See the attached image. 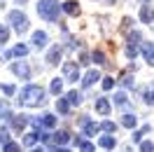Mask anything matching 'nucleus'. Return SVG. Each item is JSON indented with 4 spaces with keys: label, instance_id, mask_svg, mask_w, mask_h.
I'll return each mask as SVG.
<instances>
[{
    "label": "nucleus",
    "instance_id": "obj_1",
    "mask_svg": "<svg viewBox=\"0 0 154 152\" xmlns=\"http://www.w3.org/2000/svg\"><path fill=\"white\" fill-rule=\"evenodd\" d=\"M19 103L23 108H38L40 103H45V89L38 84H28L19 96Z\"/></svg>",
    "mask_w": 154,
    "mask_h": 152
},
{
    "label": "nucleus",
    "instance_id": "obj_2",
    "mask_svg": "<svg viewBox=\"0 0 154 152\" xmlns=\"http://www.w3.org/2000/svg\"><path fill=\"white\" fill-rule=\"evenodd\" d=\"M38 14L47 21H56L58 17V0H40L38 2Z\"/></svg>",
    "mask_w": 154,
    "mask_h": 152
},
{
    "label": "nucleus",
    "instance_id": "obj_3",
    "mask_svg": "<svg viewBox=\"0 0 154 152\" xmlns=\"http://www.w3.org/2000/svg\"><path fill=\"white\" fill-rule=\"evenodd\" d=\"M7 19H10V24L17 28V33H26V30L30 28L28 19H26V14H21L19 10H12L10 14H7Z\"/></svg>",
    "mask_w": 154,
    "mask_h": 152
},
{
    "label": "nucleus",
    "instance_id": "obj_4",
    "mask_svg": "<svg viewBox=\"0 0 154 152\" xmlns=\"http://www.w3.org/2000/svg\"><path fill=\"white\" fill-rule=\"evenodd\" d=\"M26 54H28V47L19 42V45H14V47H12L10 52H2V49H0V61H10L12 56L21 59V56H26Z\"/></svg>",
    "mask_w": 154,
    "mask_h": 152
},
{
    "label": "nucleus",
    "instance_id": "obj_5",
    "mask_svg": "<svg viewBox=\"0 0 154 152\" xmlns=\"http://www.w3.org/2000/svg\"><path fill=\"white\" fill-rule=\"evenodd\" d=\"M63 75H66V80H70V82H75L77 77H79V68H77L75 61H68V63H63Z\"/></svg>",
    "mask_w": 154,
    "mask_h": 152
},
{
    "label": "nucleus",
    "instance_id": "obj_6",
    "mask_svg": "<svg viewBox=\"0 0 154 152\" xmlns=\"http://www.w3.org/2000/svg\"><path fill=\"white\" fill-rule=\"evenodd\" d=\"M12 73L17 77H23V80H28L30 77V68L26 63H12Z\"/></svg>",
    "mask_w": 154,
    "mask_h": 152
},
{
    "label": "nucleus",
    "instance_id": "obj_7",
    "mask_svg": "<svg viewBox=\"0 0 154 152\" xmlns=\"http://www.w3.org/2000/svg\"><path fill=\"white\" fill-rule=\"evenodd\" d=\"M98 80H100V73H98V70H89L87 75L82 77V87H84V89H89L91 84H96Z\"/></svg>",
    "mask_w": 154,
    "mask_h": 152
},
{
    "label": "nucleus",
    "instance_id": "obj_8",
    "mask_svg": "<svg viewBox=\"0 0 154 152\" xmlns=\"http://www.w3.org/2000/svg\"><path fill=\"white\" fill-rule=\"evenodd\" d=\"M140 52L145 54L147 63H149V66H154V45H152V42H140Z\"/></svg>",
    "mask_w": 154,
    "mask_h": 152
},
{
    "label": "nucleus",
    "instance_id": "obj_9",
    "mask_svg": "<svg viewBox=\"0 0 154 152\" xmlns=\"http://www.w3.org/2000/svg\"><path fill=\"white\" fill-rule=\"evenodd\" d=\"M140 21H145V24H149V21H154V7H149V5H143V10H140Z\"/></svg>",
    "mask_w": 154,
    "mask_h": 152
},
{
    "label": "nucleus",
    "instance_id": "obj_10",
    "mask_svg": "<svg viewBox=\"0 0 154 152\" xmlns=\"http://www.w3.org/2000/svg\"><path fill=\"white\" fill-rule=\"evenodd\" d=\"M61 52H63V49L58 47V45H54V47L49 49V54H47V63H51V66H54V63H58V59H61Z\"/></svg>",
    "mask_w": 154,
    "mask_h": 152
},
{
    "label": "nucleus",
    "instance_id": "obj_11",
    "mask_svg": "<svg viewBox=\"0 0 154 152\" xmlns=\"http://www.w3.org/2000/svg\"><path fill=\"white\" fill-rule=\"evenodd\" d=\"M47 42H49L47 33H45V30H35V35H33V45H35V47H45Z\"/></svg>",
    "mask_w": 154,
    "mask_h": 152
},
{
    "label": "nucleus",
    "instance_id": "obj_12",
    "mask_svg": "<svg viewBox=\"0 0 154 152\" xmlns=\"http://www.w3.org/2000/svg\"><path fill=\"white\" fill-rule=\"evenodd\" d=\"M70 101H68V98H58L56 101V112L58 115H68V110H70Z\"/></svg>",
    "mask_w": 154,
    "mask_h": 152
},
{
    "label": "nucleus",
    "instance_id": "obj_13",
    "mask_svg": "<svg viewBox=\"0 0 154 152\" xmlns=\"http://www.w3.org/2000/svg\"><path fill=\"white\" fill-rule=\"evenodd\" d=\"M40 138H42V131H35V133H26V136H23V145H35V143L40 141Z\"/></svg>",
    "mask_w": 154,
    "mask_h": 152
},
{
    "label": "nucleus",
    "instance_id": "obj_14",
    "mask_svg": "<svg viewBox=\"0 0 154 152\" xmlns=\"http://www.w3.org/2000/svg\"><path fill=\"white\" fill-rule=\"evenodd\" d=\"M96 110L100 115H110V101H107V98H98L96 101Z\"/></svg>",
    "mask_w": 154,
    "mask_h": 152
},
{
    "label": "nucleus",
    "instance_id": "obj_15",
    "mask_svg": "<svg viewBox=\"0 0 154 152\" xmlns=\"http://www.w3.org/2000/svg\"><path fill=\"white\" fill-rule=\"evenodd\" d=\"M51 141H54V143H58V145H63V143H68V141H70V133H68V131H56L54 136H51Z\"/></svg>",
    "mask_w": 154,
    "mask_h": 152
},
{
    "label": "nucleus",
    "instance_id": "obj_16",
    "mask_svg": "<svg viewBox=\"0 0 154 152\" xmlns=\"http://www.w3.org/2000/svg\"><path fill=\"white\" fill-rule=\"evenodd\" d=\"M122 124H124L126 129H133L135 124H138V119H135V115H131V112H126L124 117H122Z\"/></svg>",
    "mask_w": 154,
    "mask_h": 152
},
{
    "label": "nucleus",
    "instance_id": "obj_17",
    "mask_svg": "<svg viewBox=\"0 0 154 152\" xmlns=\"http://www.w3.org/2000/svg\"><path fill=\"white\" fill-rule=\"evenodd\" d=\"M12 126L17 129V131H23V126H26V117H12Z\"/></svg>",
    "mask_w": 154,
    "mask_h": 152
},
{
    "label": "nucleus",
    "instance_id": "obj_18",
    "mask_svg": "<svg viewBox=\"0 0 154 152\" xmlns=\"http://www.w3.org/2000/svg\"><path fill=\"white\" fill-rule=\"evenodd\" d=\"M49 89H51V94H61V91H63V82H61V80H58V77H56V80H51V84H49Z\"/></svg>",
    "mask_w": 154,
    "mask_h": 152
},
{
    "label": "nucleus",
    "instance_id": "obj_19",
    "mask_svg": "<svg viewBox=\"0 0 154 152\" xmlns=\"http://www.w3.org/2000/svg\"><path fill=\"white\" fill-rule=\"evenodd\" d=\"M100 129L98 124H94V122H87L84 124V136H96V131Z\"/></svg>",
    "mask_w": 154,
    "mask_h": 152
},
{
    "label": "nucleus",
    "instance_id": "obj_20",
    "mask_svg": "<svg viewBox=\"0 0 154 152\" xmlns=\"http://www.w3.org/2000/svg\"><path fill=\"white\" fill-rule=\"evenodd\" d=\"M98 145H100V147H107V150H110V147H115V138H112V136H103V138L98 141Z\"/></svg>",
    "mask_w": 154,
    "mask_h": 152
},
{
    "label": "nucleus",
    "instance_id": "obj_21",
    "mask_svg": "<svg viewBox=\"0 0 154 152\" xmlns=\"http://www.w3.org/2000/svg\"><path fill=\"white\" fill-rule=\"evenodd\" d=\"M63 10H66L68 14H77V12H79V5L70 0V2H66V5H63Z\"/></svg>",
    "mask_w": 154,
    "mask_h": 152
},
{
    "label": "nucleus",
    "instance_id": "obj_22",
    "mask_svg": "<svg viewBox=\"0 0 154 152\" xmlns=\"http://www.w3.org/2000/svg\"><path fill=\"white\" fill-rule=\"evenodd\" d=\"M119 84H122V87H133V75H128V73L122 75V77H119Z\"/></svg>",
    "mask_w": 154,
    "mask_h": 152
},
{
    "label": "nucleus",
    "instance_id": "obj_23",
    "mask_svg": "<svg viewBox=\"0 0 154 152\" xmlns=\"http://www.w3.org/2000/svg\"><path fill=\"white\" fill-rule=\"evenodd\" d=\"M10 40V28L7 26H0V45H5Z\"/></svg>",
    "mask_w": 154,
    "mask_h": 152
},
{
    "label": "nucleus",
    "instance_id": "obj_24",
    "mask_svg": "<svg viewBox=\"0 0 154 152\" xmlns=\"http://www.w3.org/2000/svg\"><path fill=\"white\" fill-rule=\"evenodd\" d=\"M68 101H70L72 105H79L82 103V96L77 94V91H70V94H68Z\"/></svg>",
    "mask_w": 154,
    "mask_h": 152
},
{
    "label": "nucleus",
    "instance_id": "obj_25",
    "mask_svg": "<svg viewBox=\"0 0 154 152\" xmlns=\"http://www.w3.org/2000/svg\"><path fill=\"white\" fill-rule=\"evenodd\" d=\"M140 152H154V143H149V141H140Z\"/></svg>",
    "mask_w": 154,
    "mask_h": 152
},
{
    "label": "nucleus",
    "instance_id": "obj_26",
    "mask_svg": "<svg viewBox=\"0 0 154 152\" xmlns=\"http://www.w3.org/2000/svg\"><path fill=\"white\" fill-rule=\"evenodd\" d=\"M77 145L82 147V152H94V145H91V143H84L82 138H77Z\"/></svg>",
    "mask_w": 154,
    "mask_h": 152
},
{
    "label": "nucleus",
    "instance_id": "obj_27",
    "mask_svg": "<svg viewBox=\"0 0 154 152\" xmlns=\"http://www.w3.org/2000/svg\"><path fill=\"white\" fill-rule=\"evenodd\" d=\"M100 129H103V131H117V124L107 119V122H103V124H100Z\"/></svg>",
    "mask_w": 154,
    "mask_h": 152
},
{
    "label": "nucleus",
    "instance_id": "obj_28",
    "mask_svg": "<svg viewBox=\"0 0 154 152\" xmlns=\"http://www.w3.org/2000/svg\"><path fill=\"white\" fill-rule=\"evenodd\" d=\"M147 131H149V126H145V129H140V131H135V133H133V141L140 143V141H143V136H145Z\"/></svg>",
    "mask_w": 154,
    "mask_h": 152
},
{
    "label": "nucleus",
    "instance_id": "obj_29",
    "mask_svg": "<svg viewBox=\"0 0 154 152\" xmlns=\"http://www.w3.org/2000/svg\"><path fill=\"white\" fill-rule=\"evenodd\" d=\"M7 141H10V129L2 126V129H0V143H7Z\"/></svg>",
    "mask_w": 154,
    "mask_h": 152
},
{
    "label": "nucleus",
    "instance_id": "obj_30",
    "mask_svg": "<svg viewBox=\"0 0 154 152\" xmlns=\"http://www.w3.org/2000/svg\"><path fill=\"white\" fill-rule=\"evenodd\" d=\"M126 101H128V98H126V94H115V103H117V105H126Z\"/></svg>",
    "mask_w": 154,
    "mask_h": 152
},
{
    "label": "nucleus",
    "instance_id": "obj_31",
    "mask_svg": "<svg viewBox=\"0 0 154 152\" xmlns=\"http://www.w3.org/2000/svg\"><path fill=\"white\" fill-rule=\"evenodd\" d=\"M112 87H115V80H112V77H105V80H103V89H105V91H110Z\"/></svg>",
    "mask_w": 154,
    "mask_h": 152
},
{
    "label": "nucleus",
    "instance_id": "obj_32",
    "mask_svg": "<svg viewBox=\"0 0 154 152\" xmlns=\"http://www.w3.org/2000/svg\"><path fill=\"white\" fill-rule=\"evenodd\" d=\"M5 152H19V145H17V143H5Z\"/></svg>",
    "mask_w": 154,
    "mask_h": 152
},
{
    "label": "nucleus",
    "instance_id": "obj_33",
    "mask_svg": "<svg viewBox=\"0 0 154 152\" xmlns=\"http://www.w3.org/2000/svg\"><path fill=\"white\" fill-rule=\"evenodd\" d=\"M0 89H2V91H5V94H7V96H12V94H14V91H17V89H14V84H2V87H0Z\"/></svg>",
    "mask_w": 154,
    "mask_h": 152
},
{
    "label": "nucleus",
    "instance_id": "obj_34",
    "mask_svg": "<svg viewBox=\"0 0 154 152\" xmlns=\"http://www.w3.org/2000/svg\"><path fill=\"white\" fill-rule=\"evenodd\" d=\"M0 117H12L10 110H7V105H2V103H0Z\"/></svg>",
    "mask_w": 154,
    "mask_h": 152
},
{
    "label": "nucleus",
    "instance_id": "obj_35",
    "mask_svg": "<svg viewBox=\"0 0 154 152\" xmlns=\"http://www.w3.org/2000/svg\"><path fill=\"white\" fill-rule=\"evenodd\" d=\"M94 59H96V63H105V56H103V52H96V54H94Z\"/></svg>",
    "mask_w": 154,
    "mask_h": 152
},
{
    "label": "nucleus",
    "instance_id": "obj_36",
    "mask_svg": "<svg viewBox=\"0 0 154 152\" xmlns=\"http://www.w3.org/2000/svg\"><path fill=\"white\" fill-rule=\"evenodd\" d=\"M89 61H91V59H89V56H87V54H82V59H79V63H82V66H87Z\"/></svg>",
    "mask_w": 154,
    "mask_h": 152
},
{
    "label": "nucleus",
    "instance_id": "obj_37",
    "mask_svg": "<svg viewBox=\"0 0 154 152\" xmlns=\"http://www.w3.org/2000/svg\"><path fill=\"white\" fill-rule=\"evenodd\" d=\"M122 28H124V30H126V28H131V19H124V24H122Z\"/></svg>",
    "mask_w": 154,
    "mask_h": 152
},
{
    "label": "nucleus",
    "instance_id": "obj_38",
    "mask_svg": "<svg viewBox=\"0 0 154 152\" xmlns=\"http://www.w3.org/2000/svg\"><path fill=\"white\" fill-rule=\"evenodd\" d=\"M49 152H70V150H49Z\"/></svg>",
    "mask_w": 154,
    "mask_h": 152
},
{
    "label": "nucleus",
    "instance_id": "obj_39",
    "mask_svg": "<svg viewBox=\"0 0 154 152\" xmlns=\"http://www.w3.org/2000/svg\"><path fill=\"white\" fill-rule=\"evenodd\" d=\"M14 2H26V0H14Z\"/></svg>",
    "mask_w": 154,
    "mask_h": 152
},
{
    "label": "nucleus",
    "instance_id": "obj_40",
    "mask_svg": "<svg viewBox=\"0 0 154 152\" xmlns=\"http://www.w3.org/2000/svg\"><path fill=\"white\" fill-rule=\"evenodd\" d=\"M143 2H147V0H143Z\"/></svg>",
    "mask_w": 154,
    "mask_h": 152
}]
</instances>
